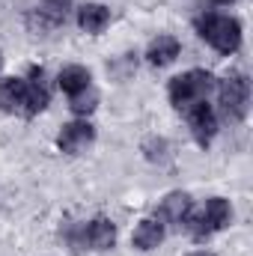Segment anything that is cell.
Wrapping results in <instances>:
<instances>
[{"label":"cell","instance_id":"obj_2","mask_svg":"<svg viewBox=\"0 0 253 256\" xmlns=\"http://www.w3.org/2000/svg\"><path fill=\"white\" fill-rule=\"evenodd\" d=\"M194 27L200 33V39L208 42L218 54H236L242 48V24L232 15H224V12H212L208 9V12L196 15Z\"/></svg>","mask_w":253,"mask_h":256},{"label":"cell","instance_id":"obj_6","mask_svg":"<svg viewBox=\"0 0 253 256\" xmlns=\"http://www.w3.org/2000/svg\"><path fill=\"white\" fill-rule=\"evenodd\" d=\"M68 242L86 250H110L116 244V224L110 218H92L80 224L78 232H68Z\"/></svg>","mask_w":253,"mask_h":256},{"label":"cell","instance_id":"obj_13","mask_svg":"<svg viewBox=\"0 0 253 256\" xmlns=\"http://www.w3.org/2000/svg\"><path fill=\"white\" fill-rule=\"evenodd\" d=\"M108 24H110V9H108L104 3H84V6L78 9V27H80L84 33L98 36Z\"/></svg>","mask_w":253,"mask_h":256},{"label":"cell","instance_id":"obj_12","mask_svg":"<svg viewBox=\"0 0 253 256\" xmlns=\"http://www.w3.org/2000/svg\"><path fill=\"white\" fill-rule=\"evenodd\" d=\"M57 84H60V90L68 98H78L80 92L92 90V74H90L86 66H66L63 72L57 74Z\"/></svg>","mask_w":253,"mask_h":256},{"label":"cell","instance_id":"obj_3","mask_svg":"<svg viewBox=\"0 0 253 256\" xmlns=\"http://www.w3.org/2000/svg\"><path fill=\"white\" fill-rule=\"evenodd\" d=\"M230 220H232V206H230V200H224V196H212V200H206V206L202 208H190L188 220H185V232H188L194 242H206V238H212L214 232H220L224 226H230Z\"/></svg>","mask_w":253,"mask_h":256},{"label":"cell","instance_id":"obj_7","mask_svg":"<svg viewBox=\"0 0 253 256\" xmlns=\"http://www.w3.org/2000/svg\"><path fill=\"white\" fill-rule=\"evenodd\" d=\"M182 114L188 120V128L194 134V140H196V146L208 149L212 140L218 137V114H214V108L208 102H196V104H190L188 110H182Z\"/></svg>","mask_w":253,"mask_h":256},{"label":"cell","instance_id":"obj_1","mask_svg":"<svg viewBox=\"0 0 253 256\" xmlns=\"http://www.w3.org/2000/svg\"><path fill=\"white\" fill-rule=\"evenodd\" d=\"M51 102V92L45 86V72L30 68V78H3L0 80V110L15 116H39Z\"/></svg>","mask_w":253,"mask_h":256},{"label":"cell","instance_id":"obj_8","mask_svg":"<svg viewBox=\"0 0 253 256\" xmlns=\"http://www.w3.org/2000/svg\"><path fill=\"white\" fill-rule=\"evenodd\" d=\"M96 143V126L86 122V120H74V122H66L57 134V149L66 155H80L86 146Z\"/></svg>","mask_w":253,"mask_h":256},{"label":"cell","instance_id":"obj_15","mask_svg":"<svg viewBox=\"0 0 253 256\" xmlns=\"http://www.w3.org/2000/svg\"><path fill=\"white\" fill-rule=\"evenodd\" d=\"M68 102H72V110H74L78 116H86V114H92V110H96L98 96H96L92 90H86V92H80L78 98H68Z\"/></svg>","mask_w":253,"mask_h":256},{"label":"cell","instance_id":"obj_9","mask_svg":"<svg viewBox=\"0 0 253 256\" xmlns=\"http://www.w3.org/2000/svg\"><path fill=\"white\" fill-rule=\"evenodd\" d=\"M190 208H194L190 194L173 191V194H167V196L158 202L155 218H158L164 226H176V230H182V226H185V220H188V214H190Z\"/></svg>","mask_w":253,"mask_h":256},{"label":"cell","instance_id":"obj_11","mask_svg":"<svg viewBox=\"0 0 253 256\" xmlns=\"http://www.w3.org/2000/svg\"><path fill=\"white\" fill-rule=\"evenodd\" d=\"M179 51H182L179 39L164 33V36H158V39L149 42V48H146V63L155 66V68H164V66H170L179 57Z\"/></svg>","mask_w":253,"mask_h":256},{"label":"cell","instance_id":"obj_17","mask_svg":"<svg viewBox=\"0 0 253 256\" xmlns=\"http://www.w3.org/2000/svg\"><path fill=\"white\" fill-rule=\"evenodd\" d=\"M0 66H3V54H0Z\"/></svg>","mask_w":253,"mask_h":256},{"label":"cell","instance_id":"obj_10","mask_svg":"<svg viewBox=\"0 0 253 256\" xmlns=\"http://www.w3.org/2000/svg\"><path fill=\"white\" fill-rule=\"evenodd\" d=\"M68 9H72V0H42L27 15V24L30 30H57L60 24H66Z\"/></svg>","mask_w":253,"mask_h":256},{"label":"cell","instance_id":"obj_14","mask_svg":"<svg viewBox=\"0 0 253 256\" xmlns=\"http://www.w3.org/2000/svg\"><path fill=\"white\" fill-rule=\"evenodd\" d=\"M131 242H134L137 250H155V248L164 242V224H161L158 218H143V220L137 224Z\"/></svg>","mask_w":253,"mask_h":256},{"label":"cell","instance_id":"obj_5","mask_svg":"<svg viewBox=\"0 0 253 256\" xmlns=\"http://www.w3.org/2000/svg\"><path fill=\"white\" fill-rule=\"evenodd\" d=\"M214 86H218V104H220L224 120L242 122L248 116V108H250V80H248V74L232 72L224 80H218Z\"/></svg>","mask_w":253,"mask_h":256},{"label":"cell","instance_id":"obj_16","mask_svg":"<svg viewBox=\"0 0 253 256\" xmlns=\"http://www.w3.org/2000/svg\"><path fill=\"white\" fill-rule=\"evenodd\" d=\"M188 256H214L212 250H194V254H188Z\"/></svg>","mask_w":253,"mask_h":256},{"label":"cell","instance_id":"obj_4","mask_svg":"<svg viewBox=\"0 0 253 256\" xmlns=\"http://www.w3.org/2000/svg\"><path fill=\"white\" fill-rule=\"evenodd\" d=\"M212 90H214L212 72H206V68H190V72H182V74H176V78L170 80L167 96H170V104H173L176 110H188L190 104L206 102Z\"/></svg>","mask_w":253,"mask_h":256}]
</instances>
